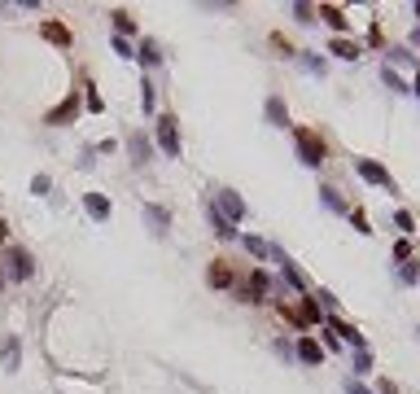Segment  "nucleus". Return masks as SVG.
Here are the masks:
<instances>
[{"label": "nucleus", "instance_id": "1", "mask_svg": "<svg viewBox=\"0 0 420 394\" xmlns=\"http://www.w3.org/2000/svg\"><path fill=\"white\" fill-rule=\"evenodd\" d=\"M294 145H298V158L306 162V167H320V162L329 158L324 136H320V131H311V127H298V131H294Z\"/></svg>", "mask_w": 420, "mask_h": 394}, {"label": "nucleus", "instance_id": "2", "mask_svg": "<svg viewBox=\"0 0 420 394\" xmlns=\"http://www.w3.org/2000/svg\"><path fill=\"white\" fill-rule=\"evenodd\" d=\"M5 272L13 276V281H31V276H36V258H31L22 245H9L5 250Z\"/></svg>", "mask_w": 420, "mask_h": 394}, {"label": "nucleus", "instance_id": "3", "mask_svg": "<svg viewBox=\"0 0 420 394\" xmlns=\"http://www.w3.org/2000/svg\"><path fill=\"white\" fill-rule=\"evenodd\" d=\"M79 105H84V101H79L75 92H66V101L48 110V114H44V123H48V127H66L70 119H79Z\"/></svg>", "mask_w": 420, "mask_h": 394}, {"label": "nucleus", "instance_id": "4", "mask_svg": "<svg viewBox=\"0 0 420 394\" xmlns=\"http://www.w3.org/2000/svg\"><path fill=\"white\" fill-rule=\"evenodd\" d=\"M354 167H359V175L368 180V184H377V189H385V193H394V180H390V171H385L381 162H373V158H359Z\"/></svg>", "mask_w": 420, "mask_h": 394}, {"label": "nucleus", "instance_id": "5", "mask_svg": "<svg viewBox=\"0 0 420 394\" xmlns=\"http://www.w3.org/2000/svg\"><path fill=\"white\" fill-rule=\"evenodd\" d=\"M158 145H163L171 158H180V127H175L171 114H163V119H158Z\"/></svg>", "mask_w": 420, "mask_h": 394}, {"label": "nucleus", "instance_id": "6", "mask_svg": "<svg viewBox=\"0 0 420 394\" xmlns=\"http://www.w3.org/2000/svg\"><path fill=\"white\" fill-rule=\"evenodd\" d=\"M215 202H219V215L228 219V224L246 215V202H241V197H237L232 189H219V193H215Z\"/></svg>", "mask_w": 420, "mask_h": 394}, {"label": "nucleus", "instance_id": "7", "mask_svg": "<svg viewBox=\"0 0 420 394\" xmlns=\"http://www.w3.org/2000/svg\"><path fill=\"white\" fill-rule=\"evenodd\" d=\"M329 328H333V333L346 342V346H354V351H368V346H363V333H359V328H354V324H346V320L329 316Z\"/></svg>", "mask_w": 420, "mask_h": 394}, {"label": "nucleus", "instance_id": "8", "mask_svg": "<svg viewBox=\"0 0 420 394\" xmlns=\"http://www.w3.org/2000/svg\"><path fill=\"white\" fill-rule=\"evenodd\" d=\"M206 285H210V289H228V285H232V268H228L223 258H215V263L206 268Z\"/></svg>", "mask_w": 420, "mask_h": 394}, {"label": "nucleus", "instance_id": "9", "mask_svg": "<svg viewBox=\"0 0 420 394\" xmlns=\"http://www.w3.org/2000/svg\"><path fill=\"white\" fill-rule=\"evenodd\" d=\"M144 219H149V233H153V237H167L171 215H167L163 206H153V202H149V206H144Z\"/></svg>", "mask_w": 420, "mask_h": 394}, {"label": "nucleus", "instance_id": "10", "mask_svg": "<svg viewBox=\"0 0 420 394\" xmlns=\"http://www.w3.org/2000/svg\"><path fill=\"white\" fill-rule=\"evenodd\" d=\"M127 154H132L136 167H144V162H149V140H144V131H132V136H127Z\"/></svg>", "mask_w": 420, "mask_h": 394}, {"label": "nucleus", "instance_id": "11", "mask_svg": "<svg viewBox=\"0 0 420 394\" xmlns=\"http://www.w3.org/2000/svg\"><path fill=\"white\" fill-rule=\"evenodd\" d=\"M267 123H271V127H289V105H285V96H267Z\"/></svg>", "mask_w": 420, "mask_h": 394}, {"label": "nucleus", "instance_id": "12", "mask_svg": "<svg viewBox=\"0 0 420 394\" xmlns=\"http://www.w3.org/2000/svg\"><path fill=\"white\" fill-rule=\"evenodd\" d=\"M263 293H267V276L263 272H250V285L241 289V298H246V302H263Z\"/></svg>", "mask_w": 420, "mask_h": 394}, {"label": "nucleus", "instance_id": "13", "mask_svg": "<svg viewBox=\"0 0 420 394\" xmlns=\"http://www.w3.org/2000/svg\"><path fill=\"white\" fill-rule=\"evenodd\" d=\"M40 36H44L48 44H57V48H70V31L61 27V22H44V27H40Z\"/></svg>", "mask_w": 420, "mask_h": 394}, {"label": "nucleus", "instance_id": "14", "mask_svg": "<svg viewBox=\"0 0 420 394\" xmlns=\"http://www.w3.org/2000/svg\"><path fill=\"white\" fill-rule=\"evenodd\" d=\"M84 210H88L96 224H105V219H110V202H105L101 193H88V197H84Z\"/></svg>", "mask_w": 420, "mask_h": 394}, {"label": "nucleus", "instance_id": "15", "mask_svg": "<svg viewBox=\"0 0 420 394\" xmlns=\"http://www.w3.org/2000/svg\"><path fill=\"white\" fill-rule=\"evenodd\" d=\"M298 359H302V364H320V359H324V346H320L315 337H302L298 342Z\"/></svg>", "mask_w": 420, "mask_h": 394}, {"label": "nucleus", "instance_id": "16", "mask_svg": "<svg viewBox=\"0 0 420 394\" xmlns=\"http://www.w3.org/2000/svg\"><path fill=\"white\" fill-rule=\"evenodd\" d=\"M18 359H22V346H18V337H5V346H0V364H5L9 372L18 368Z\"/></svg>", "mask_w": 420, "mask_h": 394}, {"label": "nucleus", "instance_id": "17", "mask_svg": "<svg viewBox=\"0 0 420 394\" xmlns=\"http://www.w3.org/2000/svg\"><path fill=\"white\" fill-rule=\"evenodd\" d=\"M320 18H324L333 31H346V13L337 9V5H320Z\"/></svg>", "mask_w": 420, "mask_h": 394}, {"label": "nucleus", "instance_id": "18", "mask_svg": "<svg viewBox=\"0 0 420 394\" xmlns=\"http://www.w3.org/2000/svg\"><path fill=\"white\" fill-rule=\"evenodd\" d=\"M276 258H280V276H285V281L294 285V289H302V285H306V281H302V272H298V268H294V263H289L280 250H276Z\"/></svg>", "mask_w": 420, "mask_h": 394}, {"label": "nucleus", "instance_id": "19", "mask_svg": "<svg viewBox=\"0 0 420 394\" xmlns=\"http://www.w3.org/2000/svg\"><path fill=\"white\" fill-rule=\"evenodd\" d=\"M329 53H337V57H346V61H354V57H359V44H350V40H342V36H337V40L329 44Z\"/></svg>", "mask_w": 420, "mask_h": 394}, {"label": "nucleus", "instance_id": "20", "mask_svg": "<svg viewBox=\"0 0 420 394\" xmlns=\"http://www.w3.org/2000/svg\"><path fill=\"white\" fill-rule=\"evenodd\" d=\"M210 228H215V233H219L223 241H228V237H237V228H232L228 219H223V215H219V210H215V206H210Z\"/></svg>", "mask_w": 420, "mask_h": 394}, {"label": "nucleus", "instance_id": "21", "mask_svg": "<svg viewBox=\"0 0 420 394\" xmlns=\"http://www.w3.org/2000/svg\"><path fill=\"white\" fill-rule=\"evenodd\" d=\"M136 57H140L144 66H158V61H163V53H158V44H153V40H144V44H140V53H136Z\"/></svg>", "mask_w": 420, "mask_h": 394}, {"label": "nucleus", "instance_id": "22", "mask_svg": "<svg viewBox=\"0 0 420 394\" xmlns=\"http://www.w3.org/2000/svg\"><path fill=\"white\" fill-rule=\"evenodd\" d=\"M294 320H302V324H315V320H320V307H315L311 298H302V307H298V316H294Z\"/></svg>", "mask_w": 420, "mask_h": 394}, {"label": "nucleus", "instance_id": "23", "mask_svg": "<svg viewBox=\"0 0 420 394\" xmlns=\"http://www.w3.org/2000/svg\"><path fill=\"white\" fill-rule=\"evenodd\" d=\"M110 18H114V31H119V40L127 36V31H132V13H123V9H114V13H110Z\"/></svg>", "mask_w": 420, "mask_h": 394}, {"label": "nucleus", "instance_id": "24", "mask_svg": "<svg viewBox=\"0 0 420 394\" xmlns=\"http://www.w3.org/2000/svg\"><path fill=\"white\" fill-rule=\"evenodd\" d=\"M320 202H324L329 210H346V202L337 197V189H320Z\"/></svg>", "mask_w": 420, "mask_h": 394}, {"label": "nucleus", "instance_id": "25", "mask_svg": "<svg viewBox=\"0 0 420 394\" xmlns=\"http://www.w3.org/2000/svg\"><path fill=\"white\" fill-rule=\"evenodd\" d=\"M398 281H403V285H416V281H420V272H416V263H412V258L398 268Z\"/></svg>", "mask_w": 420, "mask_h": 394}, {"label": "nucleus", "instance_id": "26", "mask_svg": "<svg viewBox=\"0 0 420 394\" xmlns=\"http://www.w3.org/2000/svg\"><path fill=\"white\" fill-rule=\"evenodd\" d=\"M350 224H354V228H359V233H363V237H368V233H373V228H368V215H363V210H350Z\"/></svg>", "mask_w": 420, "mask_h": 394}, {"label": "nucleus", "instance_id": "27", "mask_svg": "<svg viewBox=\"0 0 420 394\" xmlns=\"http://www.w3.org/2000/svg\"><path fill=\"white\" fill-rule=\"evenodd\" d=\"M394 224L403 228V233H416V219L407 215V210H398V215H394Z\"/></svg>", "mask_w": 420, "mask_h": 394}, {"label": "nucleus", "instance_id": "28", "mask_svg": "<svg viewBox=\"0 0 420 394\" xmlns=\"http://www.w3.org/2000/svg\"><path fill=\"white\" fill-rule=\"evenodd\" d=\"M294 18L298 22H315V9L311 5H294Z\"/></svg>", "mask_w": 420, "mask_h": 394}, {"label": "nucleus", "instance_id": "29", "mask_svg": "<svg viewBox=\"0 0 420 394\" xmlns=\"http://www.w3.org/2000/svg\"><path fill=\"white\" fill-rule=\"evenodd\" d=\"M246 250H250V254H258V258H263V254H267V241H258V237H246Z\"/></svg>", "mask_w": 420, "mask_h": 394}, {"label": "nucleus", "instance_id": "30", "mask_svg": "<svg viewBox=\"0 0 420 394\" xmlns=\"http://www.w3.org/2000/svg\"><path fill=\"white\" fill-rule=\"evenodd\" d=\"M368 368H373V355L359 351V355H354V372H368Z\"/></svg>", "mask_w": 420, "mask_h": 394}, {"label": "nucleus", "instance_id": "31", "mask_svg": "<svg viewBox=\"0 0 420 394\" xmlns=\"http://www.w3.org/2000/svg\"><path fill=\"white\" fill-rule=\"evenodd\" d=\"M381 79H385V84H390V88H394V92H403V79H398V75H394V71H390V66H385V71H381Z\"/></svg>", "mask_w": 420, "mask_h": 394}, {"label": "nucleus", "instance_id": "32", "mask_svg": "<svg viewBox=\"0 0 420 394\" xmlns=\"http://www.w3.org/2000/svg\"><path fill=\"white\" fill-rule=\"evenodd\" d=\"M394 258H398V263H407V258H412V245H407V241H398V245H394Z\"/></svg>", "mask_w": 420, "mask_h": 394}, {"label": "nucleus", "instance_id": "33", "mask_svg": "<svg viewBox=\"0 0 420 394\" xmlns=\"http://www.w3.org/2000/svg\"><path fill=\"white\" fill-rule=\"evenodd\" d=\"M271 44H276V48H280V53H285V57H294V44H289L285 36H271Z\"/></svg>", "mask_w": 420, "mask_h": 394}, {"label": "nucleus", "instance_id": "34", "mask_svg": "<svg viewBox=\"0 0 420 394\" xmlns=\"http://www.w3.org/2000/svg\"><path fill=\"white\" fill-rule=\"evenodd\" d=\"M114 53H119V57H136V53H132V44L119 40V36H114Z\"/></svg>", "mask_w": 420, "mask_h": 394}, {"label": "nucleus", "instance_id": "35", "mask_svg": "<svg viewBox=\"0 0 420 394\" xmlns=\"http://www.w3.org/2000/svg\"><path fill=\"white\" fill-rule=\"evenodd\" d=\"M140 105H144V110H153V88H149V84L140 88Z\"/></svg>", "mask_w": 420, "mask_h": 394}, {"label": "nucleus", "instance_id": "36", "mask_svg": "<svg viewBox=\"0 0 420 394\" xmlns=\"http://www.w3.org/2000/svg\"><path fill=\"white\" fill-rule=\"evenodd\" d=\"M31 193H48V175H36V180H31Z\"/></svg>", "mask_w": 420, "mask_h": 394}, {"label": "nucleus", "instance_id": "37", "mask_svg": "<svg viewBox=\"0 0 420 394\" xmlns=\"http://www.w3.org/2000/svg\"><path fill=\"white\" fill-rule=\"evenodd\" d=\"M346 394H373V390H368V386H359V381L350 377V381H346Z\"/></svg>", "mask_w": 420, "mask_h": 394}, {"label": "nucleus", "instance_id": "38", "mask_svg": "<svg viewBox=\"0 0 420 394\" xmlns=\"http://www.w3.org/2000/svg\"><path fill=\"white\" fill-rule=\"evenodd\" d=\"M412 92H416V96H420V79H416V84H412Z\"/></svg>", "mask_w": 420, "mask_h": 394}, {"label": "nucleus", "instance_id": "39", "mask_svg": "<svg viewBox=\"0 0 420 394\" xmlns=\"http://www.w3.org/2000/svg\"><path fill=\"white\" fill-rule=\"evenodd\" d=\"M0 289H5V272H0Z\"/></svg>", "mask_w": 420, "mask_h": 394}, {"label": "nucleus", "instance_id": "40", "mask_svg": "<svg viewBox=\"0 0 420 394\" xmlns=\"http://www.w3.org/2000/svg\"><path fill=\"white\" fill-rule=\"evenodd\" d=\"M416 18H420V0H416Z\"/></svg>", "mask_w": 420, "mask_h": 394}]
</instances>
